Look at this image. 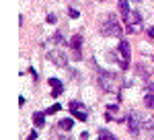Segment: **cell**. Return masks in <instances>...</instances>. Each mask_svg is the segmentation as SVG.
Listing matches in <instances>:
<instances>
[{"mask_svg":"<svg viewBox=\"0 0 154 140\" xmlns=\"http://www.w3.org/2000/svg\"><path fill=\"white\" fill-rule=\"evenodd\" d=\"M99 84H101V89L107 91V93H119V89H121V78H119L115 72L101 70V72H99Z\"/></svg>","mask_w":154,"mask_h":140,"instance_id":"1","label":"cell"},{"mask_svg":"<svg viewBox=\"0 0 154 140\" xmlns=\"http://www.w3.org/2000/svg\"><path fill=\"white\" fill-rule=\"evenodd\" d=\"M99 31H101V35H105V37H119V35L123 33V29H121V25H119L117 17H115L113 12L107 14V19L101 23Z\"/></svg>","mask_w":154,"mask_h":140,"instance_id":"2","label":"cell"},{"mask_svg":"<svg viewBox=\"0 0 154 140\" xmlns=\"http://www.w3.org/2000/svg\"><path fill=\"white\" fill-rule=\"evenodd\" d=\"M117 52L121 54V62H119V64H121V68H123V70L130 68V43L121 39V41H119V46H117Z\"/></svg>","mask_w":154,"mask_h":140,"instance_id":"3","label":"cell"},{"mask_svg":"<svg viewBox=\"0 0 154 140\" xmlns=\"http://www.w3.org/2000/svg\"><path fill=\"white\" fill-rule=\"evenodd\" d=\"M48 58L56 64V66H60V68H64L66 64H68V58H66V54L64 52H60V49H51L48 54Z\"/></svg>","mask_w":154,"mask_h":140,"instance_id":"4","label":"cell"},{"mask_svg":"<svg viewBox=\"0 0 154 140\" xmlns=\"http://www.w3.org/2000/svg\"><path fill=\"white\" fill-rule=\"evenodd\" d=\"M128 128H130L131 134H140V130H142L144 126H142V119H140L138 113H131V116L128 117Z\"/></svg>","mask_w":154,"mask_h":140,"instance_id":"5","label":"cell"},{"mask_svg":"<svg viewBox=\"0 0 154 140\" xmlns=\"http://www.w3.org/2000/svg\"><path fill=\"white\" fill-rule=\"evenodd\" d=\"M70 111H74V117H78V119H86V117H88L86 107H84L82 103H78V101H72L70 103Z\"/></svg>","mask_w":154,"mask_h":140,"instance_id":"6","label":"cell"},{"mask_svg":"<svg viewBox=\"0 0 154 140\" xmlns=\"http://www.w3.org/2000/svg\"><path fill=\"white\" fill-rule=\"evenodd\" d=\"M130 4H128V0H119V17L123 19V21H130Z\"/></svg>","mask_w":154,"mask_h":140,"instance_id":"7","label":"cell"},{"mask_svg":"<svg viewBox=\"0 0 154 140\" xmlns=\"http://www.w3.org/2000/svg\"><path fill=\"white\" fill-rule=\"evenodd\" d=\"M80 46H82V35H74L70 39V47L74 49V56L80 58Z\"/></svg>","mask_w":154,"mask_h":140,"instance_id":"8","label":"cell"},{"mask_svg":"<svg viewBox=\"0 0 154 140\" xmlns=\"http://www.w3.org/2000/svg\"><path fill=\"white\" fill-rule=\"evenodd\" d=\"M49 87L54 89V91H51V97H60L62 91H64V84H62L58 78H49Z\"/></svg>","mask_w":154,"mask_h":140,"instance_id":"9","label":"cell"},{"mask_svg":"<svg viewBox=\"0 0 154 140\" xmlns=\"http://www.w3.org/2000/svg\"><path fill=\"white\" fill-rule=\"evenodd\" d=\"M58 126H60V130H64V132H70L72 126H74V119H72V117H64Z\"/></svg>","mask_w":154,"mask_h":140,"instance_id":"10","label":"cell"},{"mask_svg":"<svg viewBox=\"0 0 154 140\" xmlns=\"http://www.w3.org/2000/svg\"><path fill=\"white\" fill-rule=\"evenodd\" d=\"M33 122H35V126L41 128V126L45 124V113H43V111H35V113H33Z\"/></svg>","mask_w":154,"mask_h":140,"instance_id":"11","label":"cell"},{"mask_svg":"<svg viewBox=\"0 0 154 140\" xmlns=\"http://www.w3.org/2000/svg\"><path fill=\"white\" fill-rule=\"evenodd\" d=\"M144 103H146V107H150V109L154 107V89H150V91L146 93V97H144Z\"/></svg>","mask_w":154,"mask_h":140,"instance_id":"12","label":"cell"},{"mask_svg":"<svg viewBox=\"0 0 154 140\" xmlns=\"http://www.w3.org/2000/svg\"><path fill=\"white\" fill-rule=\"evenodd\" d=\"M99 140H117V136H113L109 130H101L99 132Z\"/></svg>","mask_w":154,"mask_h":140,"instance_id":"13","label":"cell"},{"mask_svg":"<svg viewBox=\"0 0 154 140\" xmlns=\"http://www.w3.org/2000/svg\"><path fill=\"white\" fill-rule=\"evenodd\" d=\"M146 130H154V117H146L144 119V124H142Z\"/></svg>","mask_w":154,"mask_h":140,"instance_id":"14","label":"cell"},{"mask_svg":"<svg viewBox=\"0 0 154 140\" xmlns=\"http://www.w3.org/2000/svg\"><path fill=\"white\" fill-rule=\"evenodd\" d=\"M60 109H62L60 105H54V107H49V109H48V111H45V113H49V116H51V113H58Z\"/></svg>","mask_w":154,"mask_h":140,"instance_id":"15","label":"cell"},{"mask_svg":"<svg viewBox=\"0 0 154 140\" xmlns=\"http://www.w3.org/2000/svg\"><path fill=\"white\" fill-rule=\"evenodd\" d=\"M107 111H109V117H113V113H115V111H119V109L115 107V105H109V107H107Z\"/></svg>","mask_w":154,"mask_h":140,"instance_id":"16","label":"cell"},{"mask_svg":"<svg viewBox=\"0 0 154 140\" xmlns=\"http://www.w3.org/2000/svg\"><path fill=\"white\" fill-rule=\"evenodd\" d=\"M68 12H70V17H72V19H78V14H80V12L76 11V8H70Z\"/></svg>","mask_w":154,"mask_h":140,"instance_id":"17","label":"cell"},{"mask_svg":"<svg viewBox=\"0 0 154 140\" xmlns=\"http://www.w3.org/2000/svg\"><path fill=\"white\" fill-rule=\"evenodd\" d=\"M45 21H48V23H56V14H48Z\"/></svg>","mask_w":154,"mask_h":140,"instance_id":"18","label":"cell"},{"mask_svg":"<svg viewBox=\"0 0 154 140\" xmlns=\"http://www.w3.org/2000/svg\"><path fill=\"white\" fill-rule=\"evenodd\" d=\"M37 138V132H31V134H29V138H27V140H35Z\"/></svg>","mask_w":154,"mask_h":140,"instance_id":"19","label":"cell"},{"mask_svg":"<svg viewBox=\"0 0 154 140\" xmlns=\"http://www.w3.org/2000/svg\"><path fill=\"white\" fill-rule=\"evenodd\" d=\"M148 35H150V37H152V39H154V25H152V27H150V29H148Z\"/></svg>","mask_w":154,"mask_h":140,"instance_id":"20","label":"cell"},{"mask_svg":"<svg viewBox=\"0 0 154 140\" xmlns=\"http://www.w3.org/2000/svg\"><path fill=\"white\" fill-rule=\"evenodd\" d=\"M80 140H88V134H86V132H82V136H80Z\"/></svg>","mask_w":154,"mask_h":140,"instance_id":"21","label":"cell"}]
</instances>
